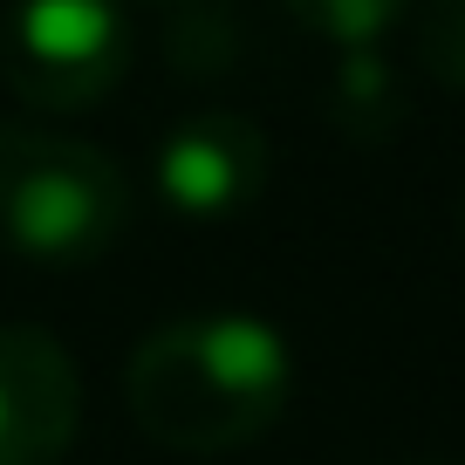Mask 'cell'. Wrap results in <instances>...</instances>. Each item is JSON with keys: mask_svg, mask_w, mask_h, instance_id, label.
Wrapping results in <instances>:
<instances>
[{"mask_svg": "<svg viewBox=\"0 0 465 465\" xmlns=\"http://www.w3.org/2000/svg\"><path fill=\"white\" fill-rule=\"evenodd\" d=\"M451 219H459V240H465V185H459V205H451Z\"/></svg>", "mask_w": 465, "mask_h": 465, "instance_id": "9c48e42d", "label": "cell"}, {"mask_svg": "<svg viewBox=\"0 0 465 465\" xmlns=\"http://www.w3.org/2000/svg\"><path fill=\"white\" fill-rule=\"evenodd\" d=\"M274 144L247 110H199L172 124L151 158V185L185 219H232L267 192Z\"/></svg>", "mask_w": 465, "mask_h": 465, "instance_id": "277c9868", "label": "cell"}, {"mask_svg": "<svg viewBox=\"0 0 465 465\" xmlns=\"http://www.w3.org/2000/svg\"><path fill=\"white\" fill-rule=\"evenodd\" d=\"M0 69L28 110H96L131 69V7L124 0H15L0 28Z\"/></svg>", "mask_w": 465, "mask_h": 465, "instance_id": "3957f363", "label": "cell"}, {"mask_svg": "<svg viewBox=\"0 0 465 465\" xmlns=\"http://www.w3.org/2000/svg\"><path fill=\"white\" fill-rule=\"evenodd\" d=\"M131 418L164 451H232L253 445L294 397V349L267 315H178L137 342L124 370Z\"/></svg>", "mask_w": 465, "mask_h": 465, "instance_id": "6da1fadb", "label": "cell"}, {"mask_svg": "<svg viewBox=\"0 0 465 465\" xmlns=\"http://www.w3.org/2000/svg\"><path fill=\"white\" fill-rule=\"evenodd\" d=\"M83 431V370L42 322H0V465H62Z\"/></svg>", "mask_w": 465, "mask_h": 465, "instance_id": "5b68a950", "label": "cell"}, {"mask_svg": "<svg viewBox=\"0 0 465 465\" xmlns=\"http://www.w3.org/2000/svg\"><path fill=\"white\" fill-rule=\"evenodd\" d=\"M335 116H342L356 137H377L404 116V89L391 83L377 48H342V75H335Z\"/></svg>", "mask_w": 465, "mask_h": 465, "instance_id": "8992f818", "label": "cell"}, {"mask_svg": "<svg viewBox=\"0 0 465 465\" xmlns=\"http://www.w3.org/2000/svg\"><path fill=\"white\" fill-rule=\"evenodd\" d=\"M131 232V178L83 137L0 116V253L35 267L103 261Z\"/></svg>", "mask_w": 465, "mask_h": 465, "instance_id": "7a4b0ae2", "label": "cell"}, {"mask_svg": "<svg viewBox=\"0 0 465 465\" xmlns=\"http://www.w3.org/2000/svg\"><path fill=\"white\" fill-rule=\"evenodd\" d=\"M418 55L445 89H465V0H431V7H424Z\"/></svg>", "mask_w": 465, "mask_h": 465, "instance_id": "ba28073f", "label": "cell"}, {"mask_svg": "<svg viewBox=\"0 0 465 465\" xmlns=\"http://www.w3.org/2000/svg\"><path fill=\"white\" fill-rule=\"evenodd\" d=\"M281 7L329 48H377L411 15V0H281Z\"/></svg>", "mask_w": 465, "mask_h": 465, "instance_id": "52a82bcc", "label": "cell"}]
</instances>
